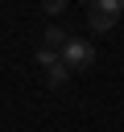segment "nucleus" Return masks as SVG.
I'll use <instances>...</instances> for the list:
<instances>
[{"label":"nucleus","instance_id":"1","mask_svg":"<svg viewBox=\"0 0 124 132\" xmlns=\"http://www.w3.org/2000/svg\"><path fill=\"white\" fill-rule=\"evenodd\" d=\"M58 54H62V62L70 66V74H74V70H91V66H95V45H91V41H83V37H66Z\"/></svg>","mask_w":124,"mask_h":132},{"label":"nucleus","instance_id":"2","mask_svg":"<svg viewBox=\"0 0 124 132\" xmlns=\"http://www.w3.org/2000/svg\"><path fill=\"white\" fill-rule=\"evenodd\" d=\"M37 62H41V70H45V82H50V87H62V82L70 78V66L62 62V54H58L54 45H41V50H37Z\"/></svg>","mask_w":124,"mask_h":132},{"label":"nucleus","instance_id":"3","mask_svg":"<svg viewBox=\"0 0 124 132\" xmlns=\"http://www.w3.org/2000/svg\"><path fill=\"white\" fill-rule=\"evenodd\" d=\"M116 16H120V4H116V0H91V4H87V25H91L95 33L116 29Z\"/></svg>","mask_w":124,"mask_h":132},{"label":"nucleus","instance_id":"4","mask_svg":"<svg viewBox=\"0 0 124 132\" xmlns=\"http://www.w3.org/2000/svg\"><path fill=\"white\" fill-rule=\"evenodd\" d=\"M66 37H70V33H66L62 25H50V29H45V45H54V50H62V41H66Z\"/></svg>","mask_w":124,"mask_h":132},{"label":"nucleus","instance_id":"5","mask_svg":"<svg viewBox=\"0 0 124 132\" xmlns=\"http://www.w3.org/2000/svg\"><path fill=\"white\" fill-rule=\"evenodd\" d=\"M41 8H45V12H62V8H66V0H41Z\"/></svg>","mask_w":124,"mask_h":132},{"label":"nucleus","instance_id":"6","mask_svg":"<svg viewBox=\"0 0 124 132\" xmlns=\"http://www.w3.org/2000/svg\"><path fill=\"white\" fill-rule=\"evenodd\" d=\"M116 4H120V12H124V0H116Z\"/></svg>","mask_w":124,"mask_h":132},{"label":"nucleus","instance_id":"7","mask_svg":"<svg viewBox=\"0 0 124 132\" xmlns=\"http://www.w3.org/2000/svg\"><path fill=\"white\" fill-rule=\"evenodd\" d=\"M83 4H91V0H83Z\"/></svg>","mask_w":124,"mask_h":132}]
</instances>
